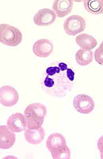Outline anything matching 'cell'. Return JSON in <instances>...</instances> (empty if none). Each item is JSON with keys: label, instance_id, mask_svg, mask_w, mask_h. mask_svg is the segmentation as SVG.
I'll return each instance as SVG.
<instances>
[{"label": "cell", "instance_id": "1", "mask_svg": "<svg viewBox=\"0 0 103 159\" xmlns=\"http://www.w3.org/2000/svg\"><path fill=\"white\" fill-rule=\"evenodd\" d=\"M75 81L72 66L67 62L59 61L46 66L41 76L40 84L49 96L64 98L72 89Z\"/></svg>", "mask_w": 103, "mask_h": 159}, {"label": "cell", "instance_id": "2", "mask_svg": "<svg viewBox=\"0 0 103 159\" xmlns=\"http://www.w3.org/2000/svg\"><path fill=\"white\" fill-rule=\"evenodd\" d=\"M46 147L54 159H70L71 152L64 136L59 133H54L48 137Z\"/></svg>", "mask_w": 103, "mask_h": 159}, {"label": "cell", "instance_id": "3", "mask_svg": "<svg viewBox=\"0 0 103 159\" xmlns=\"http://www.w3.org/2000/svg\"><path fill=\"white\" fill-rule=\"evenodd\" d=\"M46 114V107L42 103H35L28 105L24 112L27 129L42 127Z\"/></svg>", "mask_w": 103, "mask_h": 159}, {"label": "cell", "instance_id": "4", "mask_svg": "<svg viewBox=\"0 0 103 159\" xmlns=\"http://www.w3.org/2000/svg\"><path fill=\"white\" fill-rule=\"evenodd\" d=\"M22 40V33L18 28L7 24L0 25V41L3 44L16 46Z\"/></svg>", "mask_w": 103, "mask_h": 159}, {"label": "cell", "instance_id": "5", "mask_svg": "<svg viewBox=\"0 0 103 159\" xmlns=\"http://www.w3.org/2000/svg\"><path fill=\"white\" fill-rule=\"evenodd\" d=\"M86 22L84 18L78 15L71 16L64 21L63 28L70 35H75L84 30Z\"/></svg>", "mask_w": 103, "mask_h": 159}, {"label": "cell", "instance_id": "6", "mask_svg": "<svg viewBox=\"0 0 103 159\" xmlns=\"http://www.w3.org/2000/svg\"><path fill=\"white\" fill-rule=\"evenodd\" d=\"M73 105L77 111L84 114L91 113L95 107V103L92 98L84 94H79L75 96L73 99Z\"/></svg>", "mask_w": 103, "mask_h": 159}, {"label": "cell", "instance_id": "7", "mask_svg": "<svg viewBox=\"0 0 103 159\" xmlns=\"http://www.w3.org/2000/svg\"><path fill=\"white\" fill-rule=\"evenodd\" d=\"M19 96L16 89L5 85L0 89V102L3 106L10 107L15 106L19 100Z\"/></svg>", "mask_w": 103, "mask_h": 159}, {"label": "cell", "instance_id": "8", "mask_svg": "<svg viewBox=\"0 0 103 159\" xmlns=\"http://www.w3.org/2000/svg\"><path fill=\"white\" fill-rule=\"evenodd\" d=\"M56 17L57 15L53 10L44 8L39 10L34 16L33 22L39 26H49L55 22Z\"/></svg>", "mask_w": 103, "mask_h": 159}, {"label": "cell", "instance_id": "9", "mask_svg": "<svg viewBox=\"0 0 103 159\" xmlns=\"http://www.w3.org/2000/svg\"><path fill=\"white\" fill-rule=\"evenodd\" d=\"M53 48L54 44L52 41L47 39H41L34 44L33 50L36 56L46 58L52 53Z\"/></svg>", "mask_w": 103, "mask_h": 159}, {"label": "cell", "instance_id": "10", "mask_svg": "<svg viewBox=\"0 0 103 159\" xmlns=\"http://www.w3.org/2000/svg\"><path fill=\"white\" fill-rule=\"evenodd\" d=\"M15 141V134L6 125L0 127V148L8 149L14 146Z\"/></svg>", "mask_w": 103, "mask_h": 159}, {"label": "cell", "instance_id": "11", "mask_svg": "<svg viewBox=\"0 0 103 159\" xmlns=\"http://www.w3.org/2000/svg\"><path fill=\"white\" fill-rule=\"evenodd\" d=\"M7 124L8 128L15 133L23 131L27 127L25 116L19 113L13 114L10 116L7 121Z\"/></svg>", "mask_w": 103, "mask_h": 159}, {"label": "cell", "instance_id": "12", "mask_svg": "<svg viewBox=\"0 0 103 159\" xmlns=\"http://www.w3.org/2000/svg\"><path fill=\"white\" fill-rule=\"evenodd\" d=\"M73 5L72 0H55L53 9L58 17H63L71 12Z\"/></svg>", "mask_w": 103, "mask_h": 159}, {"label": "cell", "instance_id": "13", "mask_svg": "<svg viewBox=\"0 0 103 159\" xmlns=\"http://www.w3.org/2000/svg\"><path fill=\"white\" fill-rule=\"evenodd\" d=\"M45 136V130L42 127L35 129H25L24 137L29 144H39L43 141Z\"/></svg>", "mask_w": 103, "mask_h": 159}, {"label": "cell", "instance_id": "14", "mask_svg": "<svg viewBox=\"0 0 103 159\" xmlns=\"http://www.w3.org/2000/svg\"><path fill=\"white\" fill-rule=\"evenodd\" d=\"M75 40L77 44L83 49L91 50L95 48L98 44L97 39L88 34L83 33L77 35Z\"/></svg>", "mask_w": 103, "mask_h": 159}, {"label": "cell", "instance_id": "15", "mask_svg": "<svg viewBox=\"0 0 103 159\" xmlns=\"http://www.w3.org/2000/svg\"><path fill=\"white\" fill-rule=\"evenodd\" d=\"M75 59L77 63L81 66H86L89 64L93 61V51L81 48L76 52Z\"/></svg>", "mask_w": 103, "mask_h": 159}, {"label": "cell", "instance_id": "16", "mask_svg": "<svg viewBox=\"0 0 103 159\" xmlns=\"http://www.w3.org/2000/svg\"><path fill=\"white\" fill-rule=\"evenodd\" d=\"M84 8L89 13L93 15L103 14V0H84Z\"/></svg>", "mask_w": 103, "mask_h": 159}, {"label": "cell", "instance_id": "17", "mask_svg": "<svg viewBox=\"0 0 103 159\" xmlns=\"http://www.w3.org/2000/svg\"><path fill=\"white\" fill-rule=\"evenodd\" d=\"M103 42L100 46L97 48L94 53V57L96 61L100 65H103Z\"/></svg>", "mask_w": 103, "mask_h": 159}]
</instances>
